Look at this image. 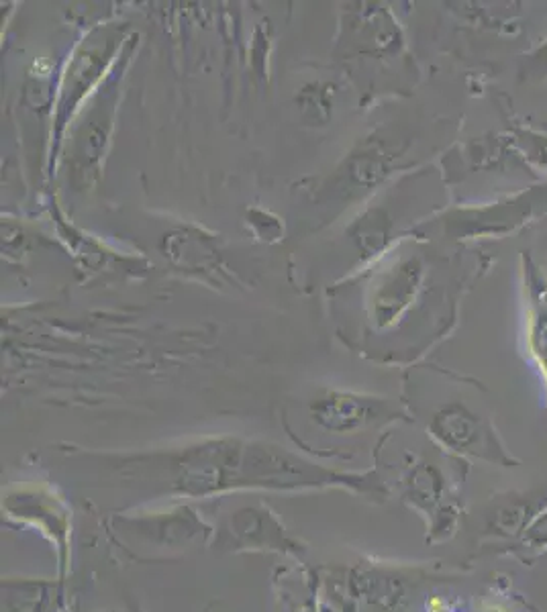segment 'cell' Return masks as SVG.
Segmentation results:
<instances>
[{"instance_id": "obj_1", "label": "cell", "mask_w": 547, "mask_h": 612, "mask_svg": "<svg viewBox=\"0 0 547 612\" xmlns=\"http://www.w3.org/2000/svg\"><path fill=\"white\" fill-rule=\"evenodd\" d=\"M137 470H152L147 484L162 494L207 498L227 490H305L350 486L368 490L364 478L325 470L284 449L241 443L233 439H209L168 455L135 459Z\"/></svg>"}, {"instance_id": "obj_2", "label": "cell", "mask_w": 547, "mask_h": 612, "mask_svg": "<svg viewBox=\"0 0 547 612\" xmlns=\"http://www.w3.org/2000/svg\"><path fill=\"white\" fill-rule=\"evenodd\" d=\"M315 423L331 433H356L376 419L374 402L345 392H327L311 406Z\"/></svg>"}, {"instance_id": "obj_3", "label": "cell", "mask_w": 547, "mask_h": 612, "mask_svg": "<svg viewBox=\"0 0 547 612\" xmlns=\"http://www.w3.org/2000/svg\"><path fill=\"white\" fill-rule=\"evenodd\" d=\"M129 527L125 531H133L137 537L145 541H154L160 547H182L188 545L205 531L201 519H196L192 510L186 506L172 510V513L141 517L135 521H127Z\"/></svg>"}, {"instance_id": "obj_4", "label": "cell", "mask_w": 547, "mask_h": 612, "mask_svg": "<svg viewBox=\"0 0 547 612\" xmlns=\"http://www.w3.org/2000/svg\"><path fill=\"white\" fill-rule=\"evenodd\" d=\"M227 531L235 537V543L241 547H260L276 551H286L294 547V543H290V539L286 537L282 525L264 508L239 510V513H235V517L231 519Z\"/></svg>"}, {"instance_id": "obj_5", "label": "cell", "mask_w": 547, "mask_h": 612, "mask_svg": "<svg viewBox=\"0 0 547 612\" xmlns=\"http://www.w3.org/2000/svg\"><path fill=\"white\" fill-rule=\"evenodd\" d=\"M5 612H52L56 608V596L52 586L41 582H7Z\"/></svg>"}]
</instances>
